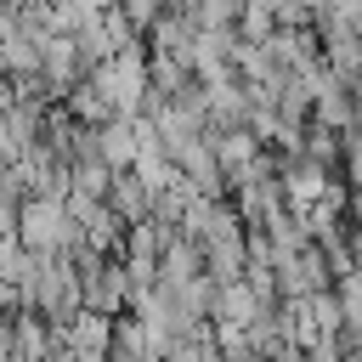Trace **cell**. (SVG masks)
<instances>
[{
    "instance_id": "1",
    "label": "cell",
    "mask_w": 362,
    "mask_h": 362,
    "mask_svg": "<svg viewBox=\"0 0 362 362\" xmlns=\"http://www.w3.org/2000/svg\"><path fill=\"white\" fill-rule=\"evenodd\" d=\"M11 232H17V243H23L28 255H62V249L79 238V226H74L62 192H23Z\"/></svg>"
},
{
    "instance_id": "2",
    "label": "cell",
    "mask_w": 362,
    "mask_h": 362,
    "mask_svg": "<svg viewBox=\"0 0 362 362\" xmlns=\"http://www.w3.org/2000/svg\"><path fill=\"white\" fill-rule=\"evenodd\" d=\"M317 34H322V62H328V74H339L345 85H356V79H362V28L328 23V28H317Z\"/></svg>"
},
{
    "instance_id": "3",
    "label": "cell",
    "mask_w": 362,
    "mask_h": 362,
    "mask_svg": "<svg viewBox=\"0 0 362 362\" xmlns=\"http://www.w3.org/2000/svg\"><path fill=\"white\" fill-rule=\"evenodd\" d=\"M107 204H113V209L124 215V226H130V221H147V215H153V187H147V181L136 175V164H130V170H113Z\"/></svg>"
},
{
    "instance_id": "4",
    "label": "cell",
    "mask_w": 362,
    "mask_h": 362,
    "mask_svg": "<svg viewBox=\"0 0 362 362\" xmlns=\"http://www.w3.org/2000/svg\"><path fill=\"white\" fill-rule=\"evenodd\" d=\"M62 102H68V113H74L79 124H107V119H113V102L102 96V85H96L90 74H85L79 85H68V96H62Z\"/></svg>"
},
{
    "instance_id": "5",
    "label": "cell",
    "mask_w": 362,
    "mask_h": 362,
    "mask_svg": "<svg viewBox=\"0 0 362 362\" xmlns=\"http://www.w3.org/2000/svg\"><path fill=\"white\" fill-rule=\"evenodd\" d=\"M334 294H339V311H345V328L362 334V266H345L334 277Z\"/></svg>"
},
{
    "instance_id": "6",
    "label": "cell",
    "mask_w": 362,
    "mask_h": 362,
    "mask_svg": "<svg viewBox=\"0 0 362 362\" xmlns=\"http://www.w3.org/2000/svg\"><path fill=\"white\" fill-rule=\"evenodd\" d=\"M170 6H175V0H119V11H124V17H130L141 34H147V28H153V23H158Z\"/></svg>"
},
{
    "instance_id": "7",
    "label": "cell",
    "mask_w": 362,
    "mask_h": 362,
    "mask_svg": "<svg viewBox=\"0 0 362 362\" xmlns=\"http://www.w3.org/2000/svg\"><path fill=\"white\" fill-rule=\"evenodd\" d=\"M345 221H351V226H362V187H351V209H345Z\"/></svg>"
}]
</instances>
